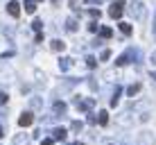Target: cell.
Wrapping results in <instances>:
<instances>
[{"label":"cell","instance_id":"cell-12","mask_svg":"<svg viewBox=\"0 0 156 145\" xmlns=\"http://www.w3.org/2000/svg\"><path fill=\"white\" fill-rule=\"evenodd\" d=\"M55 114H57V116H63V114H66V104H63V102H55Z\"/></svg>","mask_w":156,"mask_h":145},{"label":"cell","instance_id":"cell-13","mask_svg":"<svg viewBox=\"0 0 156 145\" xmlns=\"http://www.w3.org/2000/svg\"><path fill=\"white\" fill-rule=\"evenodd\" d=\"M98 122L104 127L106 122H109V114H106V111H100V114H98Z\"/></svg>","mask_w":156,"mask_h":145},{"label":"cell","instance_id":"cell-24","mask_svg":"<svg viewBox=\"0 0 156 145\" xmlns=\"http://www.w3.org/2000/svg\"><path fill=\"white\" fill-rule=\"evenodd\" d=\"M30 102H32V107H34V109H41V100H39V98H32Z\"/></svg>","mask_w":156,"mask_h":145},{"label":"cell","instance_id":"cell-8","mask_svg":"<svg viewBox=\"0 0 156 145\" xmlns=\"http://www.w3.org/2000/svg\"><path fill=\"white\" fill-rule=\"evenodd\" d=\"M23 9H25L27 14H34V12H36V2H34V0H25V2H23Z\"/></svg>","mask_w":156,"mask_h":145},{"label":"cell","instance_id":"cell-23","mask_svg":"<svg viewBox=\"0 0 156 145\" xmlns=\"http://www.w3.org/2000/svg\"><path fill=\"white\" fill-rule=\"evenodd\" d=\"M88 32H100V25L95 23V20H93V23H88Z\"/></svg>","mask_w":156,"mask_h":145},{"label":"cell","instance_id":"cell-30","mask_svg":"<svg viewBox=\"0 0 156 145\" xmlns=\"http://www.w3.org/2000/svg\"><path fill=\"white\" fill-rule=\"evenodd\" d=\"M149 61H152V63H156V50L152 52V57H149Z\"/></svg>","mask_w":156,"mask_h":145},{"label":"cell","instance_id":"cell-17","mask_svg":"<svg viewBox=\"0 0 156 145\" xmlns=\"http://www.w3.org/2000/svg\"><path fill=\"white\" fill-rule=\"evenodd\" d=\"M120 32H122V34H125V36H129V34H131V25H129V23H120Z\"/></svg>","mask_w":156,"mask_h":145},{"label":"cell","instance_id":"cell-25","mask_svg":"<svg viewBox=\"0 0 156 145\" xmlns=\"http://www.w3.org/2000/svg\"><path fill=\"white\" fill-rule=\"evenodd\" d=\"M7 100H9V95L5 93V91H0V104H5V102H7Z\"/></svg>","mask_w":156,"mask_h":145},{"label":"cell","instance_id":"cell-16","mask_svg":"<svg viewBox=\"0 0 156 145\" xmlns=\"http://www.w3.org/2000/svg\"><path fill=\"white\" fill-rule=\"evenodd\" d=\"M120 95H122V89H115V93H113V98H111V107H115L118 102H120Z\"/></svg>","mask_w":156,"mask_h":145},{"label":"cell","instance_id":"cell-36","mask_svg":"<svg viewBox=\"0 0 156 145\" xmlns=\"http://www.w3.org/2000/svg\"><path fill=\"white\" fill-rule=\"evenodd\" d=\"M34 2H41V0H34Z\"/></svg>","mask_w":156,"mask_h":145},{"label":"cell","instance_id":"cell-14","mask_svg":"<svg viewBox=\"0 0 156 145\" xmlns=\"http://www.w3.org/2000/svg\"><path fill=\"white\" fill-rule=\"evenodd\" d=\"M70 66H73V59H59V68L61 71H68Z\"/></svg>","mask_w":156,"mask_h":145},{"label":"cell","instance_id":"cell-29","mask_svg":"<svg viewBox=\"0 0 156 145\" xmlns=\"http://www.w3.org/2000/svg\"><path fill=\"white\" fill-rule=\"evenodd\" d=\"M77 5H79V0H70V7H73V9H79Z\"/></svg>","mask_w":156,"mask_h":145},{"label":"cell","instance_id":"cell-34","mask_svg":"<svg viewBox=\"0 0 156 145\" xmlns=\"http://www.w3.org/2000/svg\"><path fill=\"white\" fill-rule=\"evenodd\" d=\"M57 2H59V0H52V5H57Z\"/></svg>","mask_w":156,"mask_h":145},{"label":"cell","instance_id":"cell-28","mask_svg":"<svg viewBox=\"0 0 156 145\" xmlns=\"http://www.w3.org/2000/svg\"><path fill=\"white\" fill-rule=\"evenodd\" d=\"M52 143H55V138H45V141H43L41 145H52Z\"/></svg>","mask_w":156,"mask_h":145},{"label":"cell","instance_id":"cell-33","mask_svg":"<svg viewBox=\"0 0 156 145\" xmlns=\"http://www.w3.org/2000/svg\"><path fill=\"white\" fill-rule=\"evenodd\" d=\"M0 138H2V127H0Z\"/></svg>","mask_w":156,"mask_h":145},{"label":"cell","instance_id":"cell-3","mask_svg":"<svg viewBox=\"0 0 156 145\" xmlns=\"http://www.w3.org/2000/svg\"><path fill=\"white\" fill-rule=\"evenodd\" d=\"M20 7H23L20 2H16V0H12V2L7 5V14H9V16H14V18H18V16H20Z\"/></svg>","mask_w":156,"mask_h":145},{"label":"cell","instance_id":"cell-20","mask_svg":"<svg viewBox=\"0 0 156 145\" xmlns=\"http://www.w3.org/2000/svg\"><path fill=\"white\" fill-rule=\"evenodd\" d=\"M86 66H88V68H95V66H98V59H95V57H88V59H86Z\"/></svg>","mask_w":156,"mask_h":145},{"label":"cell","instance_id":"cell-7","mask_svg":"<svg viewBox=\"0 0 156 145\" xmlns=\"http://www.w3.org/2000/svg\"><path fill=\"white\" fill-rule=\"evenodd\" d=\"M50 45H52V50H55V52H63V50H66V43H63L61 39H55Z\"/></svg>","mask_w":156,"mask_h":145},{"label":"cell","instance_id":"cell-4","mask_svg":"<svg viewBox=\"0 0 156 145\" xmlns=\"http://www.w3.org/2000/svg\"><path fill=\"white\" fill-rule=\"evenodd\" d=\"M32 122H34V114H30V111L20 114V118H18V125H20V127H30Z\"/></svg>","mask_w":156,"mask_h":145},{"label":"cell","instance_id":"cell-15","mask_svg":"<svg viewBox=\"0 0 156 145\" xmlns=\"http://www.w3.org/2000/svg\"><path fill=\"white\" fill-rule=\"evenodd\" d=\"M66 32H77V20H66Z\"/></svg>","mask_w":156,"mask_h":145},{"label":"cell","instance_id":"cell-1","mask_svg":"<svg viewBox=\"0 0 156 145\" xmlns=\"http://www.w3.org/2000/svg\"><path fill=\"white\" fill-rule=\"evenodd\" d=\"M125 7H127V5L125 2H122V0H115V2L113 5H111V9H109V16H111V18H120V16L122 14H125Z\"/></svg>","mask_w":156,"mask_h":145},{"label":"cell","instance_id":"cell-10","mask_svg":"<svg viewBox=\"0 0 156 145\" xmlns=\"http://www.w3.org/2000/svg\"><path fill=\"white\" fill-rule=\"evenodd\" d=\"M66 129H63V127H57L55 129V141H66Z\"/></svg>","mask_w":156,"mask_h":145},{"label":"cell","instance_id":"cell-18","mask_svg":"<svg viewBox=\"0 0 156 145\" xmlns=\"http://www.w3.org/2000/svg\"><path fill=\"white\" fill-rule=\"evenodd\" d=\"M138 91H140V84H131V86L127 89V93H129V95H131V98H133V95H136Z\"/></svg>","mask_w":156,"mask_h":145},{"label":"cell","instance_id":"cell-19","mask_svg":"<svg viewBox=\"0 0 156 145\" xmlns=\"http://www.w3.org/2000/svg\"><path fill=\"white\" fill-rule=\"evenodd\" d=\"M100 34L104 36V39H111V36H113V32H111V27H100Z\"/></svg>","mask_w":156,"mask_h":145},{"label":"cell","instance_id":"cell-22","mask_svg":"<svg viewBox=\"0 0 156 145\" xmlns=\"http://www.w3.org/2000/svg\"><path fill=\"white\" fill-rule=\"evenodd\" d=\"M32 27H34V30H36V32H39V34H41V27H43V23H41L39 18H34V23H32Z\"/></svg>","mask_w":156,"mask_h":145},{"label":"cell","instance_id":"cell-6","mask_svg":"<svg viewBox=\"0 0 156 145\" xmlns=\"http://www.w3.org/2000/svg\"><path fill=\"white\" fill-rule=\"evenodd\" d=\"M30 143H32L30 134H16V138H14V145H30Z\"/></svg>","mask_w":156,"mask_h":145},{"label":"cell","instance_id":"cell-31","mask_svg":"<svg viewBox=\"0 0 156 145\" xmlns=\"http://www.w3.org/2000/svg\"><path fill=\"white\" fill-rule=\"evenodd\" d=\"M86 2H90V5H98V2H100V0H86Z\"/></svg>","mask_w":156,"mask_h":145},{"label":"cell","instance_id":"cell-9","mask_svg":"<svg viewBox=\"0 0 156 145\" xmlns=\"http://www.w3.org/2000/svg\"><path fill=\"white\" fill-rule=\"evenodd\" d=\"M93 104H95L93 100H77V107H79V109H82V111L90 109V107H93Z\"/></svg>","mask_w":156,"mask_h":145},{"label":"cell","instance_id":"cell-27","mask_svg":"<svg viewBox=\"0 0 156 145\" xmlns=\"http://www.w3.org/2000/svg\"><path fill=\"white\" fill-rule=\"evenodd\" d=\"M82 129V122H73V132H79Z\"/></svg>","mask_w":156,"mask_h":145},{"label":"cell","instance_id":"cell-35","mask_svg":"<svg viewBox=\"0 0 156 145\" xmlns=\"http://www.w3.org/2000/svg\"><path fill=\"white\" fill-rule=\"evenodd\" d=\"M73 145H84V143H73Z\"/></svg>","mask_w":156,"mask_h":145},{"label":"cell","instance_id":"cell-2","mask_svg":"<svg viewBox=\"0 0 156 145\" xmlns=\"http://www.w3.org/2000/svg\"><path fill=\"white\" fill-rule=\"evenodd\" d=\"M127 12L133 16V18H143L145 16V5L140 2H131V5H127Z\"/></svg>","mask_w":156,"mask_h":145},{"label":"cell","instance_id":"cell-21","mask_svg":"<svg viewBox=\"0 0 156 145\" xmlns=\"http://www.w3.org/2000/svg\"><path fill=\"white\" fill-rule=\"evenodd\" d=\"M100 59H102V61H109V59H111V50H102Z\"/></svg>","mask_w":156,"mask_h":145},{"label":"cell","instance_id":"cell-5","mask_svg":"<svg viewBox=\"0 0 156 145\" xmlns=\"http://www.w3.org/2000/svg\"><path fill=\"white\" fill-rule=\"evenodd\" d=\"M131 55H133V50H127V52H122V55L118 57V61H115V63H118V66H127V63L131 61Z\"/></svg>","mask_w":156,"mask_h":145},{"label":"cell","instance_id":"cell-11","mask_svg":"<svg viewBox=\"0 0 156 145\" xmlns=\"http://www.w3.org/2000/svg\"><path fill=\"white\" fill-rule=\"evenodd\" d=\"M138 143H140V145H154V136H152V134H143Z\"/></svg>","mask_w":156,"mask_h":145},{"label":"cell","instance_id":"cell-26","mask_svg":"<svg viewBox=\"0 0 156 145\" xmlns=\"http://www.w3.org/2000/svg\"><path fill=\"white\" fill-rule=\"evenodd\" d=\"M100 16H102L100 9H90V18H100Z\"/></svg>","mask_w":156,"mask_h":145},{"label":"cell","instance_id":"cell-32","mask_svg":"<svg viewBox=\"0 0 156 145\" xmlns=\"http://www.w3.org/2000/svg\"><path fill=\"white\" fill-rule=\"evenodd\" d=\"M152 77H154V79H156V71H154V73H152Z\"/></svg>","mask_w":156,"mask_h":145}]
</instances>
